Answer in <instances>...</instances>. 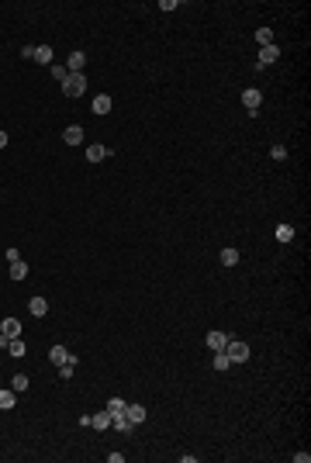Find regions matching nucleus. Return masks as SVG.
Wrapping results in <instances>:
<instances>
[{
	"mask_svg": "<svg viewBox=\"0 0 311 463\" xmlns=\"http://www.w3.org/2000/svg\"><path fill=\"white\" fill-rule=\"evenodd\" d=\"M83 90H87V76H83V73H69V76L62 80V94L66 97H80Z\"/></svg>",
	"mask_w": 311,
	"mask_h": 463,
	"instance_id": "1",
	"label": "nucleus"
},
{
	"mask_svg": "<svg viewBox=\"0 0 311 463\" xmlns=\"http://www.w3.org/2000/svg\"><path fill=\"white\" fill-rule=\"evenodd\" d=\"M225 356H228L232 363H246V360H249V346H246V342H235V339H228V346H225Z\"/></svg>",
	"mask_w": 311,
	"mask_h": 463,
	"instance_id": "2",
	"label": "nucleus"
},
{
	"mask_svg": "<svg viewBox=\"0 0 311 463\" xmlns=\"http://www.w3.org/2000/svg\"><path fill=\"white\" fill-rule=\"evenodd\" d=\"M242 104H246V111H249V114H256V111H259V104H263V94H259L256 87H249V90H242Z\"/></svg>",
	"mask_w": 311,
	"mask_h": 463,
	"instance_id": "3",
	"label": "nucleus"
},
{
	"mask_svg": "<svg viewBox=\"0 0 311 463\" xmlns=\"http://www.w3.org/2000/svg\"><path fill=\"white\" fill-rule=\"evenodd\" d=\"M277 59H280V49H277V42H273V45H266V49H259V66H256V69H266V66H273Z\"/></svg>",
	"mask_w": 311,
	"mask_h": 463,
	"instance_id": "4",
	"label": "nucleus"
},
{
	"mask_svg": "<svg viewBox=\"0 0 311 463\" xmlns=\"http://www.w3.org/2000/svg\"><path fill=\"white\" fill-rule=\"evenodd\" d=\"M0 335H4V339H18L21 335V322L18 318H4V322H0Z\"/></svg>",
	"mask_w": 311,
	"mask_h": 463,
	"instance_id": "5",
	"label": "nucleus"
},
{
	"mask_svg": "<svg viewBox=\"0 0 311 463\" xmlns=\"http://www.w3.org/2000/svg\"><path fill=\"white\" fill-rule=\"evenodd\" d=\"M228 339H232V335H225V332H208V346H211L214 353H221V349L228 346Z\"/></svg>",
	"mask_w": 311,
	"mask_h": 463,
	"instance_id": "6",
	"label": "nucleus"
},
{
	"mask_svg": "<svg viewBox=\"0 0 311 463\" xmlns=\"http://www.w3.org/2000/svg\"><path fill=\"white\" fill-rule=\"evenodd\" d=\"M62 142H66V145H80V142H83V128H80V125H69V128L62 132Z\"/></svg>",
	"mask_w": 311,
	"mask_h": 463,
	"instance_id": "7",
	"label": "nucleus"
},
{
	"mask_svg": "<svg viewBox=\"0 0 311 463\" xmlns=\"http://www.w3.org/2000/svg\"><path fill=\"white\" fill-rule=\"evenodd\" d=\"M83 66H87V56H83V52H69L66 69H69V73H83Z\"/></svg>",
	"mask_w": 311,
	"mask_h": 463,
	"instance_id": "8",
	"label": "nucleus"
},
{
	"mask_svg": "<svg viewBox=\"0 0 311 463\" xmlns=\"http://www.w3.org/2000/svg\"><path fill=\"white\" fill-rule=\"evenodd\" d=\"M69 356H73V353H66V346H52L49 349V360H52V363H56V367H62V363H66V360H69Z\"/></svg>",
	"mask_w": 311,
	"mask_h": 463,
	"instance_id": "9",
	"label": "nucleus"
},
{
	"mask_svg": "<svg viewBox=\"0 0 311 463\" xmlns=\"http://www.w3.org/2000/svg\"><path fill=\"white\" fill-rule=\"evenodd\" d=\"M28 311H31L35 318H45V315H49V301H45V297H31V304H28Z\"/></svg>",
	"mask_w": 311,
	"mask_h": 463,
	"instance_id": "10",
	"label": "nucleus"
},
{
	"mask_svg": "<svg viewBox=\"0 0 311 463\" xmlns=\"http://www.w3.org/2000/svg\"><path fill=\"white\" fill-rule=\"evenodd\" d=\"M125 415H128V422H132V425L145 422V408H142V405H128V408H125Z\"/></svg>",
	"mask_w": 311,
	"mask_h": 463,
	"instance_id": "11",
	"label": "nucleus"
},
{
	"mask_svg": "<svg viewBox=\"0 0 311 463\" xmlns=\"http://www.w3.org/2000/svg\"><path fill=\"white\" fill-rule=\"evenodd\" d=\"M125 408H128V401H125V398H111V401H107V408H104V411H107V415H111V418H114V415H125Z\"/></svg>",
	"mask_w": 311,
	"mask_h": 463,
	"instance_id": "12",
	"label": "nucleus"
},
{
	"mask_svg": "<svg viewBox=\"0 0 311 463\" xmlns=\"http://www.w3.org/2000/svg\"><path fill=\"white\" fill-rule=\"evenodd\" d=\"M90 429H100V432H104V429H111V415H107V411L90 415Z\"/></svg>",
	"mask_w": 311,
	"mask_h": 463,
	"instance_id": "13",
	"label": "nucleus"
},
{
	"mask_svg": "<svg viewBox=\"0 0 311 463\" xmlns=\"http://www.w3.org/2000/svg\"><path fill=\"white\" fill-rule=\"evenodd\" d=\"M107 152H111L107 145H90V149H87V159H90V163H100V159H107Z\"/></svg>",
	"mask_w": 311,
	"mask_h": 463,
	"instance_id": "14",
	"label": "nucleus"
},
{
	"mask_svg": "<svg viewBox=\"0 0 311 463\" xmlns=\"http://www.w3.org/2000/svg\"><path fill=\"white\" fill-rule=\"evenodd\" d=\"M24 277H28V263H24V259H14V263H11V280H24Z\"/></svg>",
	"mask_w": 311,
	"mask_h": 463,
	"instance_id": "15",
	"label": "nucleus"
},
{
	"mask_svg": "<svg viewBox=\"0 0 311 463\" xmlns=\"http://www.w3.org/2000/svg\"><path fill=\"white\" fill-rule=\"evenodd\" d=\"M14 405H18V391H0V411H7Z\"/></svg>",
	"mask_w": 311,
	"mask_h": 463,
	"instance_id": "16",
	"label": "nucleus"
},
{
	"mask_svg": "<svg viewBox=\"0 0 311 463\" xmlns=\"http://www.w3.org/2000/svg\"><path fill=\"white\" fill-rule=\"evenodd\" d=\"M107 111H111V97L107 94L94 97V114H107Z\"/></svg>",
	"mask_w": 311,
	"mask_h": 463,
	"instance_id": "17",
	"label": "nucleus"
},
{
	"mask_svg": "<svg viewBox=\"0 0 311 463\" xmlns=\"http://www.w3.org/2000/svg\"><path fill=\"white\" fill-rule=\"evenodd\" d=\"M73 373H76V356H69V360H66V363L59 367V377H62V380H69Z\"/></svg>",
	"mask_w": 311,
	"mask_h": 463,
	"instance_id": "18",
	"label": "nucleus"
},
{
	"mask_svg": "<svg viewBox=\"0 0 311 463\" xmlns=\"http://www.w3.org/2000/svg\"><path fill=\"white\" fill-rule=\"evenodd\" d=\"M277 242H284V246L294 242V228L291 225H277Z\"/></svg>",
	"mask_w": 311,
	"mask_h": 463,
	"instance_id": "19",
	"label": "nucleus"
},
{
	"mask_svg": "<svg viewBox=\"0 0 311 463\" xmlns=\"http://www.w3.org/2000/svg\"><path fill=\"white\" fill-rule=\"evenodd\" d=\"M35 62L49 66V62H52V49H49V45H38V49H35Z\"/></svg>",
	"mask_w": 311,
	"mask_h": 463,
	"instance_id": "20",
	"label": "nucleus"
},
{
	"mask_svg": "<svg viewBox=\"0 0 311 463\" xmlns=\"http://www.w3.org/2000/svg\"><path fill=\"white\" fill-rule=\"evenodd\" d=\"M111 425H114L118 432H132V429H135V425L128 422V415H114V418H111Z\"/></svg>",
	"mask_w": 311,
	"mask_h": 463,
	"instance_id": "21",
	"label": "nucleus"
},
{
	"mask_svg": "<svg viewBox=\"0 0 311 463\" xmlns=\"http://www.w3.org/2000/svg\"><path fill=\"white\" fill-rule=\"evenodd\" d=\"M256 42H259V49L273 45V31H270V28H259V31H256Z\"/></svg>",
	"mask_w": 311,
	"mask_h": 463,
	"instance_id": "22",
	"label": "nucleus"
},
{
	"mask_svg": "<svg viewBox=\"0 0 311 463\" xmlns=\"http://www.w3.org/2000/svg\"><path fill=\"white\" fill-rule=\"evenodd\" d=\"M239 263V249H221V266H235Z\"/></svg>",
	"mask_w": 311,
	"mask_h": 463,
	"instance_id": "23",
	"label": "nucleus"
},
{
	"mask_svg": "<svg viewBox=\"0 0 311 463\" xmlns=\"http://www.w3.org/2000/svg\"><path fill=\"white\" fill-rule=\"evenodd\" d=\"M11 391H28V373H14V380H11Z\"/></svg>",
	"mask_w": 311,
	"mask_h": 463,
	"instance_id": "24",
	"label": "nucleus"
},
{
	"mask_svg": "<svg viewBox=\"0 0 311 463\" xmlns=\"http://www.w3.org/2000/svg\"><path fill=\"white\" fill-rule=\"evenodd\" d=\"M228 367H232V360L225 356V349H221V353H214V370H228Z\"/></svg>",
	"mask_w": 311,
	"mask_h": 463,
	"instance_id": "25",
	"label": "nucleus"
},
{
	"mask_svg": "<svg viewBox=\"0 0 311 463\" xmlns=\"http://www.w3.org/2000/svg\"><path fill=\"white\" fill-rule=\"evenodd\" d=\"M7 353H11V356H24V342H21V339H11V342H7Z\"/></svg>",
	"mask_w": 311,
	"mask_h": 463,
	"instance_id": "26",
	"label": "nucleus"
},
{
	"mask_svg": "<svg viewBox=\"0 0 311 463\" xmlns=\"http://www.w3.org/2000/svg\"><path fill=\"white\" fill-rule=\"evenodd\" d=\"M52 76H56L59 83H62V80L69 76V69H66V66H52Z\"/></svg>",
	"mask_w": 311,
	"mask_h": 463,
	"instance_id": "27",
	"label": "nucleus"
},
{
	"mask_svg": "<svg viewBox=\"0 0 311 463\" xmlns=\"http://www.w3.org/2000/svg\"><path fill=\"white\" fill-rule=\"evenodd\" d=\"M270 156H273V159H287V149H284V145H273Z\"/></svg>",
	"mask_w": 311,
	"mask_h": 463,
	"instance_id": "28",
	"label": "nucleus"
},
{
	"mask_svg": "<svg viewBox=\"0 0 311 463\" xmlns=\"http://www.w3.org/2000/svg\"><path fill=\"white\" fill-rule=\"evenodd\" d=\"M4 145H7V135H4V132H0V149H4Z\"/></svg>",
	"mask_w": 311,
	"mask_h": 463,
	"instance_id": "29",
	"label": "nucleus"
}]
</instances>
